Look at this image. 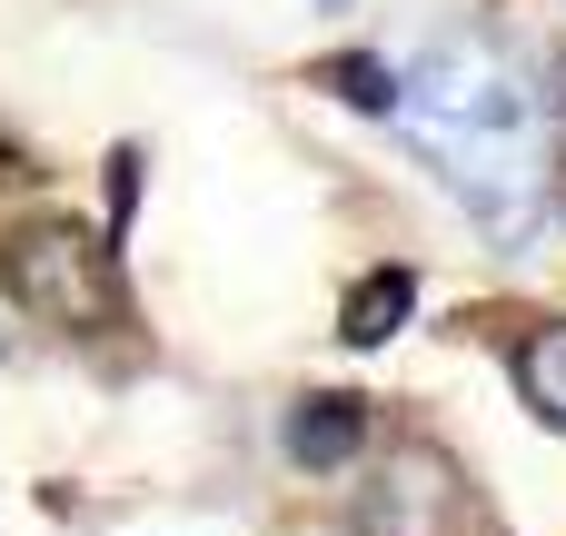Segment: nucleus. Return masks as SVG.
Masks as SVG:
<instances>
[{"instance_id":"7ed1b4c3","label":"nucleus","mask_w":566,"mask_h":536,"mask_svg":"<svg viewBox=\"0 0 566 536\" xmlns=\"http://www.w3.org/2000/svg\"><path fill=\"white\" fill-rule=\"evenodd\" d=\"M348 536H497L488 497L438 448H388L378 477L348 497Z\"/></svg>"},{"instance_id":"20e7f679","label":"nucleus","mask_w":566,"mask_h":536,"mask_svg":"<svg viewBox=\"0 0 566 536\" xmlns=\"http://www.w3.org/2000/svg\"><path fill=\"white\" fill-rule=\"evenodd\" d=\"M358 448H368V398H298L289 408V458L308 467V477H338V467H358Z\"/></svg>"},{"instance_id":"f03ea898","label":"nucleus","mask_w":566,"mask_h":536,"mask_svg":"<svg viewBox=\"0 0 566 536\" xmlns=\"http://www.w3.org/2000/svg\"><path fill=\"white\" fill-rule=\"evenodd\" d=\"M0 288L40 318V328H109L119 318V259H109V239H90V229H70V219H30V229H10L0 239Z\"/></svg>"},{"instance_id":"0eeeda50","label":"nucleus","mask_w":566,"mask_h":536,"mask_svg":"<svg viewBox=\"0 0 566 536\" xmlns=\"http://www.w3.org/2000/svg\"><path fill=\"white\" fill-rule=\"evenodd\" d=\"M318 90H328V99H348V109H368V119H398V70H388V60H368V50L328 60V70H318Z\"/></svg>"},{"instance_id":"1a4fd4ad","label":"nucleus","mask_w":566,"mask_h":536,"mask_svg":"<svg viewBox=\"0 0 566 536\" xmlns=\"http://www.w3.org/2000/svg\"><path fill=\"white\" fill-rule=\"evenodd\" d=\"M328 10H348V0H328Z\"/></svg>"},{"instance_id":"f257e3e1","label":"nucleus","mask_w":566,"mask_h":536,"mask_svg":"<svg viewBox=\"0 0 566 536\" xmlns=\"http://www.w3.org/2000/svg\"><path fill=\"white\" fill-rule=\"evenodd\" d=\"M398 119H408L418 159L448 179V199L488 229V249H527L547 229V209H557L547 99L488 30L428 40L418 70L398 80Z\"/></svg>"},{"instance_id":"6e6552de","label":"nucleus","mask_w":566,"mask_h":536,"mask_svg":"<svg viewBox=\"0 0 566 536\" xmlns=\"http://www.w3.org/2000/svg\"><path fill=\"white\" fill-rule=\"evenodd\" d=\"M129 219H139V149H109V229L129 239Z\"/></svg>"},{"instance_id":"39448f33","label":"nucleus","mask_w":566,"mask_h":536,"mask_svg":"<svg viewBox=\"0 0 566 536\" xmlns=\"http://www.w3.org/2000/svg\"><path fill=\"white\" fill-rule=\"evenodd\" d=\"M507 378H517L527 418L566 438V318H517L507 328Z\"/></svg>"},{"instance_id":"423d86ee","label":"nucleus","mask_w":566,"mask_h":536,"mask_svg":"<svg viewBox=\"0 0 566 536\" xmlns=\"http://www.w3.org/2000/svg\"><path fill=\"white\" fill-rule=\"evenodd\" d=\"M408 318H418V278H408V269H368V278L348 288V308H338V338H348V348H388Z\"/></svg>"}]
</instances>
